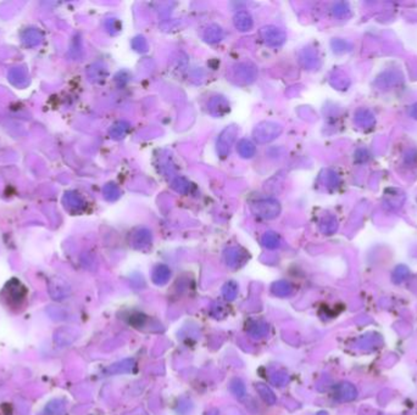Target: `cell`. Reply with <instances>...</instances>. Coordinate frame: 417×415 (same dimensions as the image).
<instances>
[{"instance_id": "1", "label": "cell", "mask_w": 417, "mask_h": 415, "mask_svg": "<svg viewBox=\"0 0 417 415\" xmlns=\"http://www.w3.org/2000/svg\"><path fill=\"white\" fill-rule=\"evenodd\" d=\"M334 396L337 400L343 401V402H349V401L355 400L357 396V391L353 384L349 382H342L335 387Z\"/></svg>"}, {"instance_id": "2", "label": "cell", "mask_w": 417, "mask_h": 415, "mask_svg": "<svg viewBox=\"0 0 417 415\" xmlns=\"http://www.w3.org/2000/svg\"><path fill=\"white\" fill-rule=\"evenodd\" d=\"M355 122L357 126H360L361 128H372L376 123V119L373 113L371 112L367 108H361L356 112L355 116Z\"/></svg>"}, {"instance_id": "3", "label": "cell", "mask_w": 417, "mask_h": 415, "mask_svg": "<svg viewBox=\"0 0 417 415\" xmlns=\"http://www.w3.org/2000/svg\"><path fill=\"white\" fill-rule=\"evenodd\" d=\"M255 389L256 391H258L259 396L261 397V400L264 401L265 403L270 404V406H272V404L276 403V395L273 393L272 390L270 389L267 385L262 384V382H259V384L255 385Z\"/></svg>"}, {"instance_id": "4", "label": "cell", "mask_w": 417, "mask_h": 415, "mask_svg": "<svg viewBox=\"0 0 417 415\" xmlns=\"http://www.w3.org/2000/svg\"><path fill=\"white\" fill-rule=\"evenodd\" d=\"M170 275H171V272L166 265H159L153 272V281L156 285H164L169 281Z\"/></svg>"}, {"instance_id": "5", "label": "cell", "mask_w": 417, "mask_h": 415, "mask_svg": "<svg viewBox=\"0 0 417 415\" xmlns=\"http://www.w3.org/2000/svg\"><path fill=\"white\" fill-rule=\"evenodd\" d=\"M134 368V360L133 359H123L121 362L116 363V364L111 365L109 368V371L112 374H123V373H131Z\"/></svg>"}, {"instance_id": "6", "label": "cell", "mask_w": 417, "mask_h": 415, "mask_svg": "<svg viewBox=\"0 0 417 415\" xmlns=\"http://www.w3.org/2000/svg\"><path fill=\"white\" fill-rule=\"evenodd\" d=\"M248 332H250V335H253L254 337H262V336L266 335L267 332H269V327L262 322H251L249 323Z\"/></svg>"}, {"instance_id": "7", "label": "cell", "mask_w": 417, "mask_h": 415, "mask_svg": "<svg viewBox=\"0 0 417 415\" xmlns=\"http://www.w3.org/2000/svg\"><path fill=\"white\" fill-rule=\"evenodd\" d=\"M272 292L278 297H287L292 294V286L284 280L277 281L272 285Z\"/></svg>"}, {"instance_id": "8", "label": "cell", "mask_w": 417, "mask_h": 415, "mask_svg": "<svg viewBox=\"0 0 417 415\" xmlns=\"http://www.w3.org/2000/svg\"><path fill=\"white\" fill-rule=\"evenodd\" d=\"M229 389H231V392L233 393L237 398H243L245 396V385L242 380L239 379H233L231 381V385H229Z\"/></svg>"}, {"instance_id": "9", "label": "cell", "mask_w": 417, "mask_h": 415, "mask_svg": "<svg viewBox=\"0 0 417 415\" xmlns=\"http://www.w3.org/2000/svg\"><path fill=\"white\" fill-rule=\"evenodd\" d=\"M222 294H223V296H224V298H226V300L233 301L234 298L237 297V294H238L237 284L233 283V281H229V283H227L223 286V289H222Z\"/></svg>"}, {"instance_id": "10", "label": "cell", "mask_w": 417, "mask_h": 415, "mask_svg": "<svg viewBox=\"0 0 417 415\" xmlns=\"http://www.w3.org/2000/svg\"><path fill=\"white\" fill-rule=\"evenodd\" d=\"M409 276V269L405 267V265H399V267L395 268V270L393 272V281L395 284H399L402 281H404L406 278Z\"/></svg>"}, {"instance_id": "11", "label": "cell", "mask_w": 417, "mask_h": 415, "mask_svg": "<svg viewBox=\"0 0 417 415\" xmlns=\"http://www.w3.org/2000/svg\"><path fill=\"white\" fill-rule=\"evenodd\" d=\"M145 316L144 314H140V313H134L132 314L131 318H129V323H131L132 325H134L135 328H139L142 327L143 324L145 323Z\"/></svg>"}, {"instance_id": "12", "label": "cell", "mask_w": 417, "mask_h": 415, "mask_svg": "<svg viewBox=\"0 0 417 415\" xmlns=\"http://www.w3.org/2000/svg\"><path fill=\"white\" fill-rule=\"evenodd\" d=\"M411 116H413V117L417 118V104L414 105L413 108H411Z\"/></svg>"}, {"instance_id": "13", "label": "cell", "mask_w": 417, "mask_h": 415, "mask_svg": "<svg viewBox=\"0 0 417 415\" xmlns=\"http://www.w3.org/2000/svg\"><path fill=\"white\" fill-rule=\"evenodd\" d=\"M317 415H327L326 412H321V413H318Z\"/></svg>"}]
</instances>
